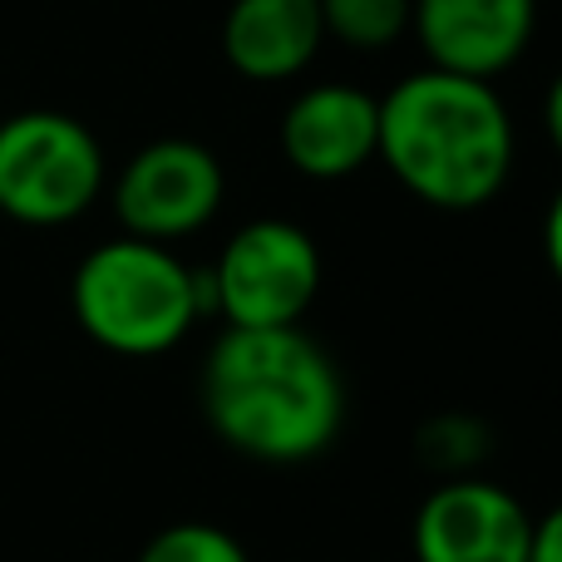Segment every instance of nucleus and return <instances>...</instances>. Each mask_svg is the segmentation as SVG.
<instances>
[{
	"instance_id": "nucleus-11",
	"label": "nucleus",
	"mask_w": 562,
	"mask_h": 562,
	"mask_svg": "<svg viewBox=\"0 0 562 562\" xmlns=\"http://www.w3.org/2000/svg\"><path fill=\"white\" fill-rule=\"evenodd\" d=\"M415 0H321V25L350 49H390L409 35Z\"/></svg>"
},
{
	"instance_id": "nucleus-8",
	"label": "nucleus",
	"mask_w": 562,
	"mask_h": 562,
	"mask_svg": "<svg viewBox=\"0 0 562 562\" xmlns=\"http://www.w3.org/2000/svg\"><path fill=\"white\" fill-rule=\"evenodd\" d=\"M533 25L538 0H415L409 15L429 65L488 85L524 59Z\"/></svg>"
},
{
	"instance_id": "nucleus-2",
	"label": "nucleus",
	"mask_w": 562,
	"mask_h": 562,
	"mask_svg": "<svg viewBox=\"0 0 562 562\" xmlns=\"http://www.w3.org/2000/svg\"><path fill=\"white\" fill-rule=\"evenodd\" d=\"M375 158L439 213H474L514 173V119L488 79L419 69L380 99Z\"/></svg>"
},
{
	"instance_id": "nucleus-9",
	"label": "nucleus",
	"mask_w": 562,
	"mask_h": 562,
	"mask_svg": "<svg viewBox=\"0 0 562 562\" xmlns=\"http://www.w3.org/2000/svg\"><path fill=\"white\" fill-rule=\"evenodd\" d=\"M281 158L301 178L340 183L375 158L380 99L356 85H311L281 114Z\"/></svg>"
},
{
	"instance_id": "nucleus-13",
	"label": "nucleus",
	"mask_w": 562,
	"mask_h": 562,
	"mask_svg": "<svg viewBox=\"0 0 562 562\" xmlns=\"http://www.w3.org/2000/svg\"><path fill=\"white\" fill-rule=\"evenodd\" d=\"M528 562H562V504L548 508L543 518H533V548Z\"/></svg>"
},
{
	"instance_id": "nucleus-1",
	"label": "nucleus",
	"mask_w": 562,
	"mask_h": 562,
	"mask_svg": "<svg viewBox=\"0 0 562 562\" xmlns=\"http://www.w3.org/2000/svg\"><path fill=\"white\" fill-rule=\"evenodd\" d=\"M198 405L233 454L311 464L346 429V380L301 326H227L207 346Z\"/></svg>"
},
{
	"instance_id": "nucleus-7",
	"label": "nucleus",
	"mask_w": 562,
	"mask_h": 562,
	"mask_svg": "<svg viewBox=\"0 0 562 562\" xmlns=\"http://www.w3.org/2000/svg\"><path fill=\"white\" fill-rule=\"evenodd\" d=\"M415 562H528L533 518L488 479H445L429 488L409 528Z\"/></svg>"
},
{
	"instance_id": "nucleus-12",
	"label": "nucleus",
	"mask_w": 562,
	"mask_h": 562,
	"mask_svg": "<svg viewBox=\"0 0 562 562\" xmlns=\"http://www.w3.org/2000/svg\"><path fill=\"white\" fill-rule=\"evenodd\" d=\"M138 562H252V558L217 524H173L148 538Z\"/></svg>"
},
{
	"instance_id": "nucleus-5",
	"label": "nucleus",
	"mask_w": 562,
	"mask_h": 562,
	"mask_svg": "<svg viewBox=\"0 0 562 562\" xmlns=\"http://www.w3.org/2000/svg\"><path fill=\"white\" fill-rule=\"evenodd\" d=\"M207 291L227 326H301L321 291V247L286 217L243 223L207 267Z\"/></svg>"
},
{
	"instance_id": "nucleus-15",
	"label": "nucleus",
	"mask_w": 562,
	"mask_h": 562,
	"mask_svg": "<svg viewBox=\"0 0 562 562\" xmlns=\"http://www.w3.org/2000/svg\"><path fill=\"white\" fill-rule=\"evenodd\" d=\"M543 124H548V138H553V148L562 158V75L553 79V89H548V99H543Z\"/></svg>"
},
{
	"instance_id": "nucleus-10",
	"label": "nucleus",
	"mask_w": 562,
	"mask_h": 562,
	"mask_svg": "<svg viewBox=\"0 0 562 562\" xmlns=\"http://www.w3.org/2000/svg\"><path fill=\"white\" fill-rule=\"evenodd\" d=\"M321 40V0H233L223 20L227 65L252 85L296 79L316 59Z\"/></svg>"
},
{
	"instance_id": "nucleus-3",
	"label": "nucleus",
	"mask_w": 562,
	"mask_h": 562,
	"mask_svg": "<svg viewBox=\"0 0 562 562\" xmlns=\"http://www.w3.org/2000/svg\"><path fill=\"white\" fill-rule=\"evenodd\" d=\"M69 306L94 346L148 360L173 350L198 321L213 316V291L207 272L188 267L173 247L119 233L75 267Z\"/></svg>"
},
{
	"instance_id": "nucleus-6",
	"label": "nucleus",
	"mask_w": 562,
	"mask_h": 562,
	"mask_svg": "<svg viewBox=\"0 0 562 562\" xmlns=\"http://www.w3.org/2000/svg\"><path fill=\"white\" fill-rule=\"evenodd\" d=\"M227 173L217 154L198 138H154L114 178V217L128 237L183 243L217 217Z\"/></svg>"
},
{
	"instance_id": "nucleus-4",
	"label": "nucleus",
	"mask_w": 562,
	"mask_h": 562,
	"mask_svg": "<svg viewBox=\"0 0 562 562\" xmlns=\"http://www.w3.org/2000/svg\"><path fill=\"white\" fill-rule=\"evenodd\" d=\"M104 148L59 109H20L0 119V213L20 227H65L104 193Z\"/></svg>"
},
{
	"instance_id": "nucleus-14",
	"label": "nucleus",
	"mask_w": 562,
	"mask_h": 562,
	"mask_svg": "<svg viewBox=\"0 0 562 562\" xmlns=\"http://www.w3.org/2000/svg\"><path fill=\"white\" fill-rule=\"evenodd\" d=\"M543 252H548V267H553V277L562 286V188L553 203H548V217H543Z\"/></svg>"
}]
</instances>
